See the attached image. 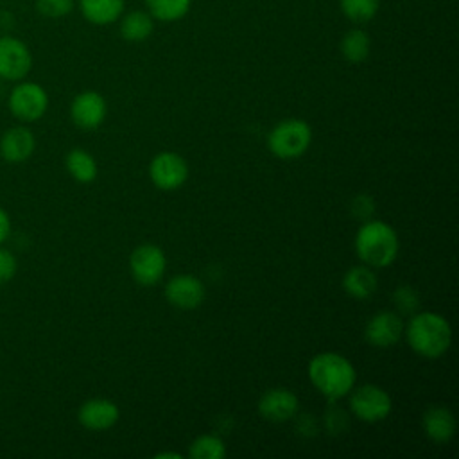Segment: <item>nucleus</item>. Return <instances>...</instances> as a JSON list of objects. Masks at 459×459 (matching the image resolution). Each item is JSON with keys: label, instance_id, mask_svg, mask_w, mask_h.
<instances>
[{"label": "nucleus", "instance_id": "4be33fe9", "mask_svg": "<svg viewBox=\"0 0 459 459\" xmlns=\"http://www.w3.org/2000/svg\"><path fill=\"white\" fill-rule=\"evenodd\" d=\"M192 0H145L149 14L158 22H176L181 20L188 9Z\"/></svg>", "mask_w": 459, "mask_h": 459}, {"label": "nucleus", "instance_id": "f257e3e1", "mask_svg": "<svg viewBox=\"0 0 459 459\" xmlns=\"http://www.w3.org/2000/svg\"><path fill=\"white\" fill-rule=\"evenodd\" d=\"M308 378L325 398L333 402L346 396L355 387L357 373L344 355L323 351L310 359Z\"/></svg>", "mask_w": 459, "mask_h": 459}, {"label": "nucleus", "instance_id": "dca6fc26", "mask_svg": "<svg viewBox=\"0 0 459 459\" xmlns=\"http://www.w3.org/2000/svg\"><path fill=\"white\" fill-rule=\"evenodd\" d=\"M423 430L429 439L436 443H446L455 434V418L450 409L434 405L423 412Z\"/></svg>", "mask_w": 459, "mask_h": 459}, {"label": "nucleus", "instance_id": "9b49d317", "mask_svg": "<svg viewBox=\"0 0 459 459\" xmlns=\"http://www.w3.org/2000/svg\"><path fill=\"white\" fill-rule=\"evenodd\" d=\"M403 328L405 326H403V321L398 312L382 310L368 321V325L364 328V335L371 346L391 348L402 339Z\"/></svg>", "mask_w": 459, "mask_h": 459}, {"label": "nucleus", "instance_id": "a878e982", "mask_svg": "<svg viewBox=\"0 0 459 459\" xmlns=\"http://www.w3.org/2000/svg\"><path fill=\"white\" fill-rule=\"evenodd\" d=\"M393 301L398 308V314H411L416 310L418 307V294L416 290H412L409 285H402L394 290V296H393Z\"/></svg>", "mask_w": 459, "mask_h": 459}, {"label": "nucleus", "instance_id": "423d86ee", "mask_svg": "<svg viewBox=\"0 0 459 459\" xmlns=\"http://www.w3.org/2000/svg\"><path fill=\"white\" fill-rule=\"evenodd\" d=\"M350 393H351L350 409L362 421H368V423L382 421L389 416L393 409L391 396L380 385L364 384L355 391L351 389Z\"/></svg>", "mask_w": 459, "mask_h": 459}, {"label": "nucleus", "instance_id": "393cba45", "mask_svg": "<svg viewBox=\"0 0 459 459\" xmlns=\"http://www.w3.org/2000/svg\"><path fill=\"white\" fill-rule=\"evenodd\" d=\"M36 11L47 18L66 16L74 9V0H36Z\"/></svg>", "mask_w": 459, "mask_h": 459}, {"label": "nucleus", "instance_id": "7ed1b4c3", "mask_svg": "<svg viewBox=\"0 0 459 459\" xmlns=\"http://www.w3.org/2000/svg\"><path fill=\"white\" fill-rule=\"evenodd\" d=\"M355 251L369 267L391 265L400 251L398 235L394 228L384 221H368L355 235Z\"/></svg>", "mask_w": 459, "mask_h": 459}, {"label": "nucleus", "instance_id": "1a4fd4ad", "mask_svg": "<svg viewBox=\"0 0 459 459\" xmlns=\"http://www.w3.org/2000/svg\"><path fill=\"white\" fill-rule=\"evenodd\" d=\"M32 68L29 47L14 36H0V77L5 81H22Z\"/></svg>", "mask_w": 459, "mask_h": 459}, {"label": "nucleus", "instance_id": "39448f33", "mask_svg": "<svg viewBox=\"0 0 459 459\" xmlns=\"http://www.w3.org/2000/svg\"><path fill=\"white\" fill-rule=\"evenodd\" d=\"M9 111L22 122L39 120L48 108V93L38 82L20 81L9 93Z\"/></svg>", "mask_w": 459, "mask_h": 459}, {"label": "nucleus", "instance_id": "cd10ccee", "mask_svg": "<svg viewBox=\"0 0 459 459\" xmlns=\"http://www.w3.org/2000/svg\"><path fill=\"white\" fill-rule=\"evenodd\" d=\"M11 235V219L4 208H0V246L9 238Z\"/></svg>", "mask_w": 459, "mask_h": 459}, {"label": "nucleus", "instance_id": "ddd939ff", "mask_svg": "<svg viewBox=\"0 0 459 459\" xmlns=\"http://www.w3.org/2000/svg\"><path fill=\"white\" fill-rule=\"evenodd\" d=\"M120 411L115 402L108 398H90L86 400L77 412L79 423L88 430H108L118 421Z\"/></svg>", "mask_w": 459, "mask_h": 459}, {"label": "nucleus", "instance_id": "4468645a", "mask_svg": "<svg viewBox=\"0 0 459 459\" xmlns=\"http://www.w3.org/2000/svg\"><path fill=\"white\" fill-rule=\"evenodd\" d=\"M298 396L289 391V389H281V387H274L269 389L262 394V398L258 400V411L260 414L274 423H281L290 420L296 412H298Z\"/></svg>", "mask_w": 459, "mask_h": 459}, {"label": "nucleus", "instance_id": "0eeeda50", "mask_svg": "<svg viewBox=\"0 0 459 459\" xmlns=\"http://www.w3.org/2000/svg\"><path fill=\"white\" fill-rule=\"evenodd\" d=\"M167 267V258L161 247L154 244H140L129 256V269L136 283L143 287L156 285Z\"/></svg>", "mask_w": 459, "mask_h": 459}, {"label": "nucleus", "instance_id": "a211bd4d", "mask_svg": "<svg viewBox=\"0 0 459 459\" xmlns=\"http://www.w3.org/2000/svg\"><path fill=\"white\" fill-rule=\"evenodd\" d=\"M377 274L369 265H355L342 278L344 290L357 299L369 298L377 290Z\"/></svg>", "mask_w": 459, "mask_h": 459}, {"label": "nucleus", "instance_id": "c85d7f7f", "mask_svg": "<svg viewBox=\"0 0 459 459\" xmlns=\"http://www.w3.org/2000/svg\"><path fill=\"white\" fill-rule=\"evenodd\" d=\"M183 455L178 452H160L156 454V459H181Z\"/></svg>", "mask_w": 459, "mask_h": 459}, {"label": "nucleus", "instance_id": "6e6552de", "mask_svg": "<svg viewBox=\"0 0 459 459\" xmlns=\"http://www.w3.org/2000/svg\"><path fill=\"white\" fill-rule=\"evenodd\" d=\"M149 176L160 190H176L186 181L188 165L178 152L163 151L151 160Z\"/></svg>", "mask_w": 459, "mask_h": 459}, {"label": "nucleus", "instance_id": "f3484780", "mask_svg": "<svg viewBox=\"0 0 459 459\" xmlns=\"http://www.w3.org/2000/svg\"><path fill=\"white\" fill-rule=\"evenodd\" d=\"M124 0H79L82 16L93 25H109L124 13Z\"/></svg>", "mask_w": 459, "mask_h": 459}, {"label": "nucleus", "instance_id": "6ab92c4d", "mask_svg": "<svg viewBox=\"0 0 459 459\" xmlns=\"http://www.w3.org/2000/svg\"><path fill=\"white\" fill-rule=\"evenodd\" d=\"M154 30V18L145 11H131L120 22V34L126 41H143Z\"/></svg>", "mask_w": 459, "mask_h": 459}, {"label": "nucleus", "instance_id": "5701e85b", "mask_svg": "<svg viewBox=\"0 0 459 459\" xmlns=\"http://www.w3.org/2000/svg\"><path fill=\"white\" fill-rule=\"evenodd\" d=\"M192 459H222L226 455L224 441L215 434H201L190 445Z\"/></svg>", "mask_w": 459, "mask_h": 459}, {"label": "nucleus", "instance_id": "bb28decb", "mask_svg": "<svg viewBox=\"0 0 459 459\" xmlns=\"http://www.w3.org/2000/svg\"><path fill=\"white\" fill-rule=\"evenodd\" d=\"M16 271H18L16 256L9 249L0 247V283H7L9 280H13Z\"/></svg>", "mask_w": 459, "mask_h": 459}, {"label": "nucleus", "instance_id": "f8f14e48", "mask_svg": "<svg viewBox=\"0 0 459 459\" xmlns=\"http://www.w3.org/2000/svg\"><path fill=\"white\" fill-rule=\"evenodd\" d=\"M206 290L203 281L194 274H178L165 285V298L170 305L190 310L204 301Z\"/></svg>", "mask_w": 459, "mask_h": 459}, {"label": "nucleus", "instance_id": "412c9836", "mask_svg": "<svg viewBox=\"0 0 459 459\" xmlns=\"http://www.w3.org/2000/svg\"><path fill=\"white\" fill-rule=\"evenodd\" d=\"M371 50V39L362 29L348 30L341 39V54L350 63H362L368 59Z\"/></svg>", "mask_w": 459, "mask_h": 459}, {"label": "nucleus", "instance_id": "2eb2a0df", "mask_svg": "<svg viewBox=\"0 0 459 459\" xmlns=\"http://www.w3.org/2000/svg\"><path fill=\"white\" fill-rule=\"evenodd\" d=\"M36 149V136L25 126L7 129L0 138V156L9 163L27 161Z\"/></svg>", "mask_w": 459, "mask_h": 459}, {"label": "nucleus", "instance_id": "f03ea898", "mask_svg": "<svg viewBox=\"0 0 459 459\" xmlns=\"http://www.w3.org/2000/svg\"><path fill=\"white\" fill-rule=\"evenodd\" d=\"M403 333L409 346L425 359H437L445 355L452 342L450 323L437 312L412 314Z\"/></svg>", "mask_w": 459, "mask_h": 459}, {"label": "nucleus", "instance_id": "b1692460", "mask_svg": "<svg viewBox=\"0 0 459 459\" xmlns=\"http://www.w3.org/2000/svg\"><path fill=\"white\" fill-rule=\"evenodd\" d=\"M342 14L353 23H368L375 18L380 0H339Z\"/></svg>", "mask_w": 459, "mask_h": 459}, {"label": "nucleus", "instance_id": "aec40b11", "mask_svg": "<svg viewBox=\"0 0 459 459\" xmlns=\"http://www.w3.org/2000/svg\"><path fill=\"white\" fill-rule=\"evenodd\" d=\"M65 165L68 174L79 183H91L99 172L95 158L84 149H72L65 158Z\"/></svg>", "mask_w": 459, "mask_h": 459}, {"label": "nucleus", "instance_id": "9d476101", "mask_svg": "<svg viewBox=\"0 0 459 459\" xmlns=\"http://www.w3.org/2000/svg\"><path fill=\"white\" fill-rule=\"evenodd\" d=\"M106 113H108V106L104 97L93 90L81 91L79 95L74 97L70 104L72 122L84 131L97 129L104 122Z\"/></svg>", "mask_w": 459, "mask_h": 459}, {"label": "nucleus", "instance_id": "20e7f679", "mask_svg": "<svg viewBox=\"0 0 459 459\" xmlns=\"http://www.w3.org/2000/svg\"><path fill=\"white\" fill-rule=\"evenodd\" d=\"M312 142V129L301 118H287L276 124L269 136V151L281 160H294L307 152Z\"/></svg>", "mask_w": 459, "mask_h": 459}]
</instances>
